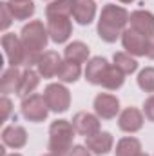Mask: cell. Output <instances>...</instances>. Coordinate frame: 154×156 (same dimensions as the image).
I'll return each instance as SVG.
<instances>
[{
    "label": "cell",
    "mask_w": 154,
    "mask_h": 156,
    "mask_svg": "<svg viewBox=\"0 0 154 156\" xmlns=\"http://www.w3.org/2000/svg\"><path fill=\"white\" fill-rule=\"evenodd\" d=\"M109 67H111V64L105 58H102V56L91 58L87 62V67H85V80L89 83H93V85H102Z\"/></svg>",
    "instance_id": "cell-14"
},
{
    "label": "cell",
    "mask_w": 154,
    "mask_h": 156,
    "mask_svg": "<svg viewBox=\"0 0 154 156\" xmlns=\"http://www.w3.org/2000/svg\"><path fill=\"white\" fill-rule=\"evenodd\" d=\"M80 75H82L80 64H73L69 60H64L60 64V67H58V73H56L58 80L64 82V83H75L78 78H80Z\"/></svg>",
    "instance_id": "cell-22"
},
{
    "label": "cell",
    "mask_w": 154,
    "mask_h": 156,
    "mask_svg": "<svg viewBox=\"0 0 154 156\" xmlns=\"http://www.w3.org/2000/svg\"><path fill=\"white\" fill-rule=\"evenodd\" d=\"M9 9L15 16V20H27L29 16L35 15V4L31 0L27 2H9Z\"/></svg>",
    "instance_id": "cell-24"
},
{
    "label": "cell",
    "mask_w": 154,
    "mask_h": 156,
    "mask_svg": "<svg viewBox=\"0 0 154 156\" xmlns=\"http://www.w3.org/2000/svg\"><path fill=\"white\" fill-rule=\"evenodd\" d=\"M73 127L78 134L82 136H93L96 133H100V116L98 115H93V113H87V111H80L73 116Z\"/></svg>",
    "instance_id": "cell-10"
},
{
    "label": "cell",
    "mask_w": 154,
    "mask_h": 156,
    "mask_svg": "<svg viewBox=\"0 0 154 156\" xmlns=\"http://www.w3.org/2000/svg\"><path fill=\"white\" fill-rule=\"evenodd\" d=\"M93 107H94V113L102 120H113L120 113V100L114 94L100 93V94H96V98L93 102Z\"/></svg>",
    "instance_id": "cell-8"
},
{
    "label": "cell",
    "mask_w": 154,
    "mask_h": 156,
    "mask_svg": "<svg viewBox=\"0 0 154 156\" xmlns=\"http://www.w3.org/2000/svg\"><path fill=\"white\" fill-rule=\"evenodd\" d=\"M138 87L145 93H154V67H145L138 75Z\"/></svg>",
    "instance_id": "cell-27"
},
{
    "label": "cell",
    "mask_w": 154,
    "mask_h": 156,
    "mask_svg": "<svg viewBox=\"0 0 154 156\" xmlns=\"http://www.w3.org/2000/svg\"><path fill=\"white\" fill-rule=\"evenodd\" d=\"M38 83H40L38 71H33L31 67H27V69L22 71V76H20V83H18L16 94H18L20 98H26V96H29V94L38 87Z\"/></svg>",
    "instance_id": "cell-18"
},
{
    "label": "cell",
    "mask_w": 154,
    "mask_h": 156,
    "mask_svg": "<svg viewBox=\"0 0 154 156\" xmlns=\"http://www.w3.org/2000/svg\"><path fill=\"white\" fill-rule=\"evenodd\" d=\"M47 31H49V38L54 44H64L73 35V24L69 16H60V15L47 16Z\"/></svg>",
    "instance_id": "cell-7"
},
{
    "label": "cell",
    "mask_w": 154,
    "mask_h": 156,
    "mask_svg": "<svg viewBox=\"0 0 154 156\" xmlns=\"http://www.w3.org/2000/svg\"><path fill=\"white\" fill-rule=\"evenodd\" d=\"M143 116L138 107H125L118 116V127L123 133H138L143 127Z\"/></svg>",
    "instance_id": "cell-12"
},
{
    "label": "cell",
    "mask_w": 154,
    "mask_h": 156,
    "mask_svg": "<svg viewBox=\"0 0 154 156\" xmlns=\"http://www.w3.org/2000/svg\"><path fill=\"white\" fill-rule=\"evenodd\" d=\"M2 142L5 147H11V149H22L26 144H27V133L22 125H7L4 127L2 131Z\"/></svg>",
    "instance_id": "cell-16"
},
{
    "label": "cell",
    "mask_w": 154,
    "mask_h": 156,
    "mask_svg": "<svg viewBox=\"0 0 154 156\" xmlns=\"http://www.w3.org/2000/svg\"><path fill=\"white\" fill-rule=\"evenodd\" d=\"M129 22H131V29L138 31L140 35L151 38L154 37V15L147 9H138L132 11L129 15Z\"/></svg>",
    "instance_id": "cell-11"
},
{
    "label": "cell",
    "mask_w": 154,
    "mask_h": 156,
    "mask_svg": "<svg viewBox=\"0 0 154 156\" xmlns=\"http://www.w3.org/2000/svg\"><path fill=\"white\" fill-rule=\"evenodd\" d=\"M138 156H149V154H143V153H142V154H138Z\"/></svg>",
    "instance_id": "cell-37"
},
{
    "label": "cell",
    "mask_w": 154,
    "mask_h": 156,
    "mask_svg": "<svg viewBox=\"0 0 154 156\" xmlns=\"http://www.w3.org/2000/svg\"><path fill=\"white\" fill-rule=\"evenodd\" d=\"M71 16L76 20V24H80V26L93 24V20L96 16V4H94V0H75L73 15Z\"/></svg>",
    "instance_id": "cell-17"
},
{
    "label": "cell",
    "mask_w": 154,
    "mask_h": 156,
    "mask_svg": "<svg viewBox=\"0 0 154 156\" xmlns=\"http://www.w3.org/2000/svg\"><path fill=\"white\" fill-rule=\"evenodd\" d=\"M123 82H125V75L116 66H111L105 78H103V82H102V87H105L109 91H116V89H120L123 85Z\"/></svg>",
    "instance_id": "cell-26"
},
{
    "label": "cell",
    "mask_w": 154,
    "mask_h": 156,
    "mask_svg": "<svg viewBox=\"0 0 154 156\" xmlns=\"http://www.w3.org/2000/svg\"><path fill=\"white\" fill-rule=\"evenodd\" d=\"M60 64H62V60H60V55L56 51H44L37 62V71L40 76L53 78L56 76Z\"/></svg>",
    "instance_id": "cell-15"
},
{
    "label": "cell",
    "mask_w": 154,
    "mask_h": 156,
    "mask_svg": "<svg viewBox=\"0 0 154 156\" xmlns=\"http://www.w3.org/2000/svg\"><path fill=\"white\" fill-rule=\"evenodd\" d=\"M143 115H145V118L149 122L154 123V94L145 100V104H143Z\"/></svg>",
    "instance_id": "cell-30"
},
{
    "label": "cell",
    "mask_w": 154,
    "mask_h": 156,
    "mask_svg": "<svg viewBox=\"0 0 154 156\" xmlns=\"http://www.w3.org/2000/svg\"><path fill=\"white\" fill-rule=\"evenodd\" d=\"M121 45L132 56H147L149 38L143 37V35H140L134 29H125L123 35H121Z\"/></svg>",
    "instance_id": "cell-9"
},
{
    "label": "cell",
    "mask_w": 154,
    "mask_h": 156,
    "mask_svg": "<svg viewBox=\"0 0 154 156\" xmlns=\"http://www.w3.org/2000/svg\"><path fill=\"white\" fill-rule=\"evenodd\" d=\"M11 2H27V0H11Z\"/></svg>",
    "instance_id": "cell-35"
},
{
    "label": "cell",
    "mask_w": 154,
    "mask_h": 156,
    "mask_svg": "<svg viewBox=\"0 0 154 156\" xmlns=\"http://www.w3.org/2000/svg\"><path fill=\"white\" fill-rule=\"evenodd\" d=\"M2 47H4L5 58H7L11 67H18V66H26L27 64V56L29 55H27L20 37H16L15 33H4Z\"/></svg>",
    "instance_id": "cell-5"
},
{
    "label": "cell",
    "mask_w": 154,
    "mask_h": 156,
    "mask_svg": "<svg viewBox=\"0 0 154 156\" xmlns=\"http://www.w3.org/2000/svg\"><path fill=\"white\" fill-rule=\"evenodd\" d=\"M0 26H2V29L5 31L11 24H13V20H15V16H13V13H11V9H9V2H0Z\"/></svg>",
    "instance_id": "cell-28"
},
{
    "label": "cell",
    "mask_w": 154,
    "mask_h": 156,
    "mask_svg": "<svg viewBox=\"0 0 154 156\" xmlns=\"http://www.w3.org/2000/svg\"><path fill=\"white\" fill-rule=\"evenodd\" d=\"M73 5L75 0H53L47 7H45V15L47 16H71L73 15Z\"/></svg>",
    "instance_id": "cell-23"
},
{
    "label": "cell",
    "mask_w": 154,
    "mask_h": 156,
    "mask_svg": "<svg viewBox=\"0 0 154 156\" xmlns=\"http://www.w3.org/2000/svg\"><path fill=\"white\" fill-rule=\"evenodd\" d=\"M67 156H91V151H89L85 145H75V147L69 151Z\"/></svg>",
    "instance_id": "cell-31"
},
{
    "label": "cell",
    "mask_w": 154,
    "mask_h": 156,
    "mask_svg": "<svg viewBox=\"0 0 154 156\" xmlns=\"http://www.w3.org/2000/svg\"><path fill=\"white\" fill-rule=\"evenodd\" d=\"M89 53H91V49L87 47V44L78 40V42H73L65 47L64 56H65V60H69L73 64H83L89 60Z\"/></svg>",
    "instance_id": "cell-20"
},
{
    "label": "cell",
    "mask_w": 154,
    "mask_h": 156,
    "mask_svg": "<svg viewBox=\"0 0 154 156\" xmlns=\"http://www.w3.org/2000/svg\"><path fill=\"white\" fill-rule=\"evenodd\" d=\"M20 40L27 51V64L26 67H31V66H37L42 51L47 47V42H49V31L47 27L44 26L42 20H31L29 24H26L20 31Z\"/></svg>",
    "instance_id": "cell-2"
},
{
    "label": "cell",
    "mask_w": 154,
    "mask_h": 156,
    "mask_svg": "<svg viewBox=\"0 0 154 156\" xmlns=\"http://www.w3.org/2000/svg\"><path fill=\"white\" fill-rule=\"evenodd\" d=\"M75 127L67 120H54L49 127V144L47 149L54 156H67L73 149Z\"/></svg>",
    "instance_id": "cell-3"
},
{
    "label": "cell",
    "mask_w": 154,
    "mask_h": 156,
    "mask_svg": "<svg viewBox=\"0 0 154 156\" xmlns=\"http://www.w3.org/2000/svg\"><path fill=\"white\" fill-rule=\"evenodd\" d=\"M114 60V66L123 73V75H132L136 69H138V62L132 58V55L129 53H114L113 56Z\"/></svg>",
    "instance_id": "cell-25"
},
{
    "label": "cell",
    "mask_w": 154,
    "mask_h": 156,
    "mask_svg": "<svg viewBox=\"0 0 154 156\" xmlns=\"http://www.w3.org/2000/svg\"><path fill=\"white\" fill-rule=\"evenodd\" d=\"M5 156H22V154H18V153H13V154H5Z\"/></svg>",
    "instance_id": "cell-34"
},
{
    "label": "cell",
    "mask_w": 154,
    "mask_h": 156,
    "mask_svg": "<svg viewBox=\"0 0 154 156\" xmlns=\"http://www.w3.org/2000/svg\"><path fill=\"white\" fill-rule=\"evenodd\" d=\"M0 109H2V120L5 122L7 118L11 116V113H13V104H11V100H9L7 96H2V100H0Z\"/></svg>",
    "instance_id": "cell-29"
},
{
    "label": "cell",
    "mask_w": 154,
    "mask_h": 156,
    "mask_svg": "<svg viewBox=\"0 0 154 156\" xmlns=\"http://www.w3.org/2000/svg\"><path fill=\"white\" fill-rule=\"evenodd\" d=\"M44 98L53 113H65L71 105V93L62 83H49L44 91Z\"/></svg>",
    "instance_id": "cell-6"
},
{
    "label": "cell",
    "mask_w": 154,
    "mask_h": 156,
    "mask_svg": "<svg viewBox=\"0 0 154 156\" xmlns=\"http://www.w3.org/2000/svg\"><path fill=\"white\" fill-rule=\"evenodd\" d=\"M20 76L22 73L18 71V67H9L2 73V78H0V93L4 96H7L9 93H15L18 91V83H20Z\"/></svg>",
    "instance_id": "cell-19"
},
{
    "label": "cell",
    "mask_w": 154,
    "mask_h": 156,
    "mask_svg": "<svg viewBox=\"0 0 154 156\" xmlns=\"http://www.w3.org/2000/svg\"><path fill=\"white\" fill-rule=\"evenodd\" d=\"M20 111H22V116L26 118L27 122L40 123V122H44L47 118V115H49V105H47V102H45V98L42 94L33 93V94L22 98Z\"/></svg>",
    "instance_id": "cell-4"
},
{
    "label": "cell",
    "mask_w": 154,
    "mask_h": 156,
    "mask_svg": "<svg viewBox=\"0 0 154 156\" xmlns=\"http://www.w3.org/2000/svg\"><path fill=\"white\" fill-rule=\"evenodd\" d=\"M127 22H129V13L125 7L116 4H105L102 7L98 20V37L107 44H113L123 35Z\"/></svg>",
    "instance_id": "cell-1"
},
{
    "label": "cell",
    "mask_w": 154,
    "mask_h": 156,
    "mask_svg": "<svg viewBox=\"0 0 154 156\" xmlns=\"http://www.w3.org/2000/svg\"><path fill=\"white\" fill-rule=\"evenodd\" d=\"M44 156H54V154H53V153H49V154H44Z\"/></svg>",
    "instance_id": "cell-36"
},
{
    "label": "cell",
    "mask_w": 154,
    "mask_h": 156,
    "mask_svg": "<svg viewBox=\"0 0 154 156\" xmlns=\"http://www.w3.org/2000/svg\"><path fill=\"white\" fill-rule=\"evenodd\" d=\"M113 145H114V138L107 131H100V133L85 138V147L91 153H94V154H98V156H103V154H107V153H111Z\"/></svg>",
    "instance_id": "cell-13"
},
{
    "label": "cell",
    "mask_w": 154,
    "mask_h": 156,
    "mask_svg": "<svg viewBox=\"0 0 154 156\" xmlns=\"http://www.w3.org/2000/svg\"><path fill=\"white\" fill-rule=\"evenodd\" d=\"M118 2H121V4H131V2H134V0H118Z\"/></svg>",
    "instance_id": "cell-33"
},
{
    "label": "cell",
    "mask_w": 154,
    "mask_h": 156,
    "mask_svg": "<svg viewBox=\"0 0 154 156\" xmlns=\"http://www.w3.org/2000/svg\"><path fill=\"white\" fill-rule=\"evenodd\" d=\"M116 156H138L142 154V142L134 136H125L116 144Z\"/></svg>",
    "instance_id": "cell-21"
},
{
    "label": "cell",
    "mask_w": 154,
    "mask_h": 156,
    "mask_svg": "<svg viewBox=\"0 0 154 156\" xmlns=\"http://www.w3.org/2000/svg\"><path fill=\"white\" fill-rule=\"evenodd\" d=\"M147 56H149L151 60H154V37H151V38H149V45H147Z\"/></svg>",
    "instance_id": "cell-32"
}]
</instances>
